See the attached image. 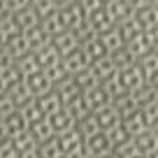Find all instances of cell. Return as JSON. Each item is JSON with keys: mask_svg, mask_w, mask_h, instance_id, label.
<instances>
[{"mask_svg": "<svg viewBox=\"0 0 158 158\" xmlns=\"http://www.w3.org/2000/svg\"><path fill=\"white\" fill-rule=\"evenodd\" d=\"M19 158H21V156H19Z\"/></svg>", "mask_w": 158, "mask_h": 158, "instance_id": "obj_20", "label": "cell"}, {"mask_svg": "<svg viewBox=\"0 0 158 158\" xmlns=\"http://www.w3.org/2000/svg\"><path fill=\"white\" fill-rule=\"evenodd\" d=\"M137 158H144V156H137Z\"/></svg>", "mask_w": 158, "mask_h": 158, "instance_id": "obj_19", "label": "cell"}, {"mask_svg": "<svg viewBox=\"0 0 158 158\" xmlns=\"http://www.w3.org/2000/svg\"><path fill=\"white\" fill-rule=\"evenodd\" d=\"M105 133H107V137H109V144H112V149L118 147V144H123V142H128V139H133V135H130L128 130L123 128V123H116L114 128L105 130Z\"/></svg>", "mask_w": 158, "mask_h": 158, "instance_id": "obj_11", "label": "cell"}, {"mask_svg": "<svg viewBox=\"0 0 158 158\" xmlns=\"http://www.w3.org/2000/svg\"><path fill=\"white\" fill-rule=\"evenodd\" d=\"M0 121H2V126L7 128V133H10V135L21 133V130L28 128V121H26V116L21 114V109H19V107H14L12 112H7L5 116L0 118Z\"/></svg>", "mask_w": 158, "mask_h": 158, "instance_id": "obj_7", "label": "cell"}, {"mask_svg": "<svg viewBox=\"0 0 158 158\" xmlns=\"http://www.w3.org/2000/svg\"><path fill=\"white\" fill-rule=\"evenodd\" d=\"M28 133L35 137L37 144H42V142H47L49 137H54V130H51L49 118H47V116H40V118H35V121H30V123H28Z\"/></svg>", "mask_w": 158, "mask_h": 158, "instance_id": "obj_6", "label": "cell"}, {"mask_svg": "<svg viewBox=\"0 0 158 158\" xmlns=\"http://www.w3.org/2000/svg\"><path fill=\"white\" fill-rule=\"evenodd\" d=\"M68 156H70V158H93V156H91V151L84 147V144H81V147H77L72 153H68Z\"/></svg>", "mask_w": 158, "mask_h": 158, "instance_id": "obj_15", "label": "cell"}, {"mask_svg": "<svg viewBox=\"0 0 158 158\" xmlns=\"http://www.w3.org/2000/svg\"><path fill=\"white\" fill-rule=\"evenodd\" d=\"M95 158H118L114 151H107V153H102V156H95Z\"/></svg>", "mask_w": 158, "mask_h": 158, "instance_id": "obj_17", "label": "cell"}, {"mask_svg": "<svg viewBox=\"0 0 158 158\" xmlns=\"http://www.w3.org/2000/svg\"><path fill=\"white\" fill-rule=\"evenodd\" d=\"M93 114H95V121H98L100 130H109V128H114L116 123H121V114L114 109L112 102L102 105V107H98V109H93Z\"/></svg>", "mask_w": 158, "mask_h": 158, "instance_id": "obj_3", "label": "cell"}, {"mask_svg": "<svg viewBox=\"0 0 158 158\" xmlns=\"http://www.w3.org/2000/svg\"><path fill=\"white\" fill-rule=\"evenodd\" d=\"M84 147L91 151V156H102V153L112 151V144H109V137L105 130H95L93 135H89V137H84Z\"/></svg>", "mask_w": 158, "mask_h": 158, "instance_id": "obj_2", "label": "cell"}, {"mask_svg": "<svg viewBox=\"0 0 158 158\" xmlns=\"http://www.w3.org/2000/svg\"><path fill=\"white\" fill-rule=\"evenodd\" d=\"M121 123H123V128L128 130L133 137L147 128V123H144V118H142V112H139V107L133 109V112H128L126 116H121Z\"/></svg>", "mask_w": 158, "mask_h": 158, "instance_id": "obj_9", "label": "cell"}, {"mask_svg": "<svg viewBox=\"0 0 158 158\" xmlns=\"http://www.w3.org/2000/svg\"><path fill=\"white\" fill-rule=\"evenodd\" d=\"M37 107H40V112L44 114V116H49V114H54L56 109H60L63 107V100L58 98V93H42V95H37Z\"/></svg>", "mask_w": 158, "mask_h": 158, "instance_id": "obj_8", "label": "cell"}, {"mask_svg": "<svg viewBox=\"0 0 158 158\" xmlns=\"http://www.w3.org/2000/svg\"><path fill=\"white\" fill-rule=\"evenodd\" d=\"M49 126H51V130H54V135H58V133H65V130H70V128H74V121L72 118V114L68 112L65 107H60V109H56L54 114H49Z\"/></svg>", "mask_w": 158, "mask_h": 158, "instance_id": "obj_4", "label": "cell"}, {"mask_svg": "<svg viewBox=\"0 0 158 158\" xmlns=\"http://www.w3.org/2000/svg\"><path fill=\"white\" fill-rule=\"evenodd\" d=\"M135 147H137V151L142 153H153L158 151V128H144L142 133H137L133 137Z\"/></svg>", "mask_w": 158, "mask_h": 158, "instance_id": "obj_1", "label": "cell"}, {"mask_svg": "<svg viewBox=\"0 0 158 158\" xmlns=\"http://www.w3.org/2000/svg\"><path fill=\"white\" fill-rule=\"evenodd\" d=\"M5 139H10V133H7V128L2 126V121H0V142H5Z\"/></svg>", "mask_w": 158, "mask_h": 158, "instance_id": "obj_16", "label": "cell"}, {"mask_svg": "<svg viewBox=\"0 0 158 158\" xmlns=\"http://www.w3.org/2000/svg\"><path fill=\"white\" fill-rule=\"evenodd\" d=\"M139 112H142V118H144V123H147V128H156V123H158V109H156V102L142 105V107H139Z\"/></svg>", "mask_w": 158, "mask_h": 158, "instance_id": "obj_13", "label": "cell"}, {"mask_svg": "<svg viewBox=\"0 0 158 158\" xmlns=\"http://www.w3.org/2000/svg\"><path fill=\"white\" fill-rule=\"evenodd\" d=\"M112 151L116 153L118 158H137V156H142V153L137 151V147H135V142H133V139H128V142L118 144V147H114Z\"/></svg>", "mask_w": 158, "mask_h": 158, "instance_id": "obj_12", "label": "cell"}, {"mask_svg": "<svg viewBox=\"0 0 158 158\" xmlns=\"http://www.w3.org/2000/svg\"><path fill=\"white\" fill-rule=\"evenodd\" d=\"M10 142L14 144V149H16L19 153H26V151H30V149H35V147H37V142H35V137L28 133V128H26V130H21V133L10 135Z\"/></svg>", "mask_w": 158, "mask_h": 158, "instance_id": "obj_10", "label": "cell"}, {"mask_svg": "<svg viewBox=\"0 0 158 158\" xmlns=\"http://www.w3.org/2000/svg\"><path fill=\"white\" fill-rule=\"evenodd\" d=\"M56 139H58V147H60L63 153H72L77 147L84 144V135L79 133L77 128H70V130H65V133H58Z\"/></svg>", "mask_w": 158, "mask_h": 158, "instance_id": "obj_5", "label": "cell"}, {"mask_svg": "<svg viewBox=\"0 0 158 158\" xmlns=\"http://www.w3.org/2000/svg\"><path fill=\"white\" fill-rule=\"evenodd\" d=\"M56 158H70V156H68V153H58Z\"/></svg>", "mask_w": 158, "mask_h": 158, "instance_id": "obj_18", "label": "cell"}, {"mask_svg": "<svg viewBox=\"0 0 158 158\" xmlns=\"http://www.w3.org/2000/svg\"><path fill=\"white\" fill-rule=\"evenodd\" d=\"M21 153L14 149V144L10 142V139H5V142H0V158H19Z\"/></svg>", "mask_w": 158, "mask_h": 158, "instance_id": "obj_14", "label": "cell"}]
</instances>
